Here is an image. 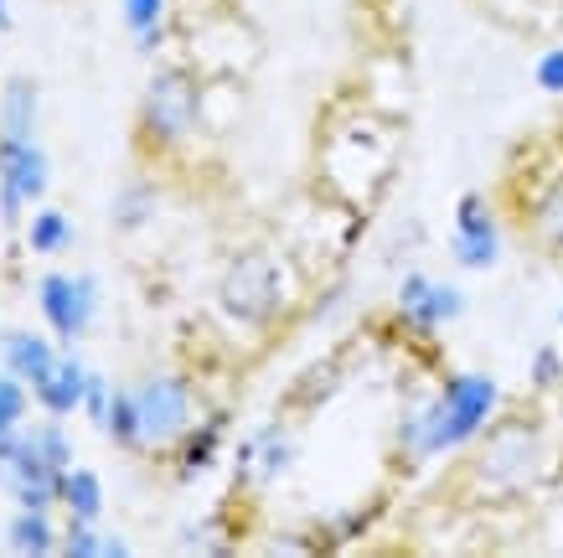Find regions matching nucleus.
<instances>
[{"label":"nucleus","mask_w":563,"mask_h":558,"mask_svg":"<svg viewBox=\"0 0 563 558\" xmlns=\"http://www.w3.org/2000/svg\"><path fill=\"white\" fill-rule=\"evenodd\" d=\"M32 440H36V450H42V456L57 466V471H73V445H68V435H63L57 424H42Z\"/></svg>","instance_id":"nucleus-23"},{"label":"nucleus","mask_w":563,"mask_h":558,"mask_svg":"<svg viewBox=\"0 0 563 558\" xmlns=\"http://www.w3.org/2000/svg\"><path fill=\"white\" fill-rule=\"evenodd\" d=\"M109 398H114V389H109V383H103V378H93V372H88V389H84V404H88V419L99 424H109Z\"/></svg>","instance_id":"nucleus-27"},{"label":"nucleus","mask_w":563,"mask_h":558,"mask_svg":"<svg viewBox=\"0 0 563 558\" xmlns=\"http://www.w3.org/2000/svg\"><path fill=\"white\" fill-rule=\"evenodd\" d=\"M440 404H444V435H450V450L471 445L496 419L501 408V389H496L492 372H450L440 383Z\"/></svg>","instance_id":"nucleus-3"},{"label":"nucleus","mask_w":563,"mask_h":558,"mask_svg":"<svg viewBox=\"0 0 563 558\" xmlns=\"http://www.w3.org/2000/svg\"><path fill=\"white\" fill-rule=\"evenodd\" d=\"M135 393H140V419H145V445H181V435L197 424V398H191L187 378L155 372Z\"/></svg>","instance_id":"nucleus-4"},{"label":"nucleus","mask_w":563,"mask_h":558,"mask_svg":"<svg viewBox=\"0 0 563 558\" xmlns=\"http://www.w3.org/2000/svg\"><path fill=\"white\" fill-rule=\"evenodd\" d=\"M538 460H543L538 429H532V424H501L492 435V445L481 450V475L496 481L501 491H517L538 475Z\"/></svg>","instance_id":"nucleus-8"},{"label":"nucleus","mask_w":563,"mask_h":558,"mask_svg":"<svg viewBox=\"0 0 563 558\" xmlns=\"http://www.w3.org/2000/svg\"><path fill=\"white\" fill-rule=\"evenodd\" d=\"M124 450H145V419H140V393L135 389H114L109 398V424H103Z\"/></svg>","instance_id":"nucleus-17"},{"label":"nucleus","mask_w":563,"mask_h":558,"mask_svg":"<svg viewBox=\"0 0 563 558\" xmlns=\"http://www.w3.org/2000/svg\"><path fill=\"white\" fill-rule=\"evenodd\" d=\"M161 11H166V0H124V26L151 32V26H161Z\"/></svg>","instance_id":"nucleus-25"},{"label":"nucleus","mask_w":563,"mask_h":558,"mask_svg":"<svg viewBox=\"0 0 563 558\" xmlns=\"http://www.w3.org/2000/svg\"><path fill=\"white\" fill-rule=\"evenodd\" d=\"M161 42H166V32H161V26H151V32H140V52H155Z\"/></svg>","instance_id":"nucleus-29"},{"label":"nucleus","mask_w":563,"mask_h":558,"mask_svg":"<svg viewBox=\"0 0 563 558\" xmlns=\"http://www.w3.org/2000/svg\"><path fill=\"white\" fill-rule=\"evenodd\" d=\"M21 419H26V378L5 368L0 372V435L21 429Z\"/></svg>","instance_id":"nucleus-21"},{"label":"nucleus","mask_w":563,"mask_h":558,"mask_svg":"<svg viewBox=\"0 0 563 558\" xmlns=\"http://www.w3.org/2000/svg\"><path fill=\"white\" fill-rule=\"evenodd\" d=\"M0 352H5V368L26 378V383H42L52 368H57V352H52L47 337H36V331H11V337H0Z\"/></svg>","instance_id":"nucleus-14"},{"label":"nucleus","mask_w":563,"mask_h":558,"mask_svg":"<svg viewBox=\"0 0 563 558\" xmlns=\"http://www.w3.org/2000/svg\"><path fill=\"white\" fill-rule=\"evenodd\" d=\"M57 554H68V558H93V554H103V538L93 533V523H88V517H73L68 538H63V548H57Z\"/></svg>","instance_id":"nucleus-22"},{"label":"nucleus","mask_w":563,"mask_h":558,"mask_svg":"<svg viewBox=\"0 0 563 558\" xmlns=\"http://www.w3.org/2000/svg\"><path fill=\"white\" fill-rule=\"evenodd\" d=\"M84 389H88V368L78 357H57V368L36 383V404L47 408L52 419H63L73 408H84Z\"/></svg>","instance_id":"nucleus-12"},{"label":"nucleus","mask_w":563,"mask_h":558,"mask_svg":"<svg viewBox=\"0 0 563 558\" xmlns=\"http://www.w3.org/2000/svg\"><path fill=\"white\" fill-rule=\"evenodd\" d=\"M290 466H295V440L279 419L264 424V429H254V435L239 445V471L243 475L254 471L258 481H274V475H285Z\"/></svg>","instance_id":"nucleus-10"},{"label":"nucleus","mask_w":563,"mask_h":558,"mask_svg":"<svg viewBox=\"0 0 563 558\" xmlns=\"http://www.w3.org/2000/svg\"><path fill=\"white\" fill-rule=\"evenodd\" d=\"M5 543L16 548V554H36V558H47L63 548V538H57V527H52L47 512H36V507H21L16 512V523L5 527Z\"/></svg>","instance_id":"nucleus-16"},{"label":"nucleus","mask_w":563,"mask_h":558,"mask_svg":"<svg viewBox=\"0 0 563 558\" xmlns=\"http://www.w3.org/2000/svg\"><path fill=\"white\" fill-rule=\"evenodd\" d=\"M450 259L461 270H496L501 264V222L481 192H465L455 203V238H450Z\"/></svg>","instance_id":"nucleus-7"},{"label":"nucleus","mask_w":563,"mask_h":558,"mask_svg":"<svg viewBox=\"0 0 563 558\" xmlns=\"http://www.w3.org/2000/svg\"><path fill=\"white\" fill-rule=\"evenodd\" d=\"M563 383V352L559 347H538L532 352V389H553Z\"/></svg>","instance_id":"nucleus-24"},{"label":"nucleus","mask_w":563,"mask_h":558,"mask_svg":"<svg viewBox=\"0 0 563 558\" xmlns=\"http://www.w3.org/2000/svg\"><path fill=\"white\" fill-rule=\"evenodd\" d=\"M522 218H528V233L538 238V249L563 259V171L543 176V186L522 207Z\"/></svg>","instance_id":"nucleus-11"},{"label":"nucleus","mask_w":563,"mask_h":558,"mask_svg":"<svg viewBox=\"0 0 563 558\" xmlns=\"http://www.w3.org/2000/svg\"><path fill=\"white\" fill-rule=\"evenodd\" d=\"M559 321H563V310H559Z\"/></svg>","instance_id":"nucleus-31"},{"label":"nucleus","mask_w":563,"mask_h":558,"mask_svg":"<svg viewBox=\"0 0 563 558\" xmlns=\"http://www.w3.org/2000/svg\"><path fill=\"white\" fill-rule=\"evenodd\" d=\"M222 435H228V408H218V414H207L202 424H191L187 435H181V456H176V471L187 475H202L212 471V460H218L222 450Z\"/></svg>","instance_id":"nucleus-13"},{"label":"nucleus","mask_w":563,"mask_h":558,"mask_svg":"<svg viewBox=\"0 0 563 558\" xmlns=\"http://www.w3.org/2000/svg\"><path fill=\"white\" fill-rule=\"evenodd\" d=\"M373 523V507L367 512H346V517H336V523H331V533H336V538H357L362 527Z\"/></svg>","instance_id":"nucleus-28"},{"label":"nucleus","mask_w":563,"mask_h":558,"mask_svg":"<svg viewBox=\"0 0 563 558\" xmlns=\"http://www.w3.org/2000/svg\"><path fill=\"white\" fill-rule=\"evenodd\" d=\"M63 507H68L73 517H88V523H93V517L103 512L99 475H93V471H78V466H73V471L63 475Z\"/></svg>","instance_id":"nucleus-18"},{"label":"nucleus","mask_w":563,"mask_h":558,"mask_svg":"<svg viewBox=\"0 0 563 558\" xmlns=\"http://www.w3.org/2000/svg\"><path fill=\"white\" fill-rule=\"evenodd\" d=\"M465 316V295L444 280H429V274H404L398 285V326L409 337H434L440 326L461 321Z\"/></svg>","instance_id":"nucleus-6"},{"label":"nucleus","mask_w":563,"mask_h":558,"mask_svg":"<svg viewBox=\"0 0 563 558\" xmlns=\"http://www.w3.org/2000/svg\"><path fill=\"white\" fill-rule=\"evenodd\" d=\"M202 119V88L187 68H161L140 103V135L151 151H176Z\"/></svg>","instance_id":"nucleus-1"},{"label":"nucleus","mask_w":563,"mask_h":558,"mask_svg":"<svg viewBox=\"0 0 563 558\" xmlns=\"http://www.w3.org/2000/svg\"><path fill=\"white\" fill-rule=\"evenodd\" d=\"M36 300H42V316H47V326L57 331L63 341H78L88 331V321H93V305H99V289H93V280H73V274H47L42 280V289H36Z\"/></svg>","instance_id":"nucleus-9"},{"label":"nucleus","mask_w":563,"mask_h":558,"mask_svg":"<svg viewBox=\"0 0 563 558\" xmlns=\"http://www.w3.org/2000/svg\"><path fill=\"white\" fill-rule=\"evenodd\" d=\"M532 78H538V88H543V94H563V47H548L543 57H538Z\"/></svg>","instance_id":"nucleus-26"},{"label":"nucleus","mask_w":563,"mask_h":558,"mask_svg":"<svg viewBox=\"0 0 563 558\" xmlns=\"http://www.w3.org/2000/svg\"><path fill=\"white\" fill-rule=\"evenodd\" d=\"M47 151H36L32 140H0V222L5 228L21 222V203L47 197Z\"/></svg>","instance_id":"nucleus-5"},{"label":"nucleus","mask_w":563,"mask_h":558,"mask_svg":"<svg viewBox=\"0 0 563 558\" xmlns=\"http://www.w3.org/2000/svg\"><path fill=\"white\" fill-rule=\"evenodd\" d=\"M26 243H32L36 254H63L73 243V222L57 212V207H42L32 222H26Z\"/></svg>","instance_id":"nucleus-19"},{"label":"nucleus","mask_w":563,"mask_h":558,"mask_svg":"<svg viewBox=\"0 0 563 558\" xmlns=\"http://www.w3.org/2000/svg\"><path fill=\"white\" fill-rule=\"evenodd\" d=\"M5 21H11V17H5V0H0V26H5Z\"/></svg>","instance_id":"nucleus-30"},{"label":"nucleus","mask_w":563,"mask_h":558,"mask_svg":"<svg viewBox=\"0 0 563 558\" xmlns=\"http://www.w3.org/2000/svg\"><path fill=\"white\" fill-rule=\"evenodd\" d=\"M151 212H155V186L151 182L124 186L120 197H114V228H140Z\"/></svg>","instance_id":"nucleus-20"},{"label":"nucleus","mask_w":563,"mask_h":558,"mask_svg":"<svg viewBox=\"0 0 563 558\" xmlns=\"http://www.w3.org/2000/svg\"><path fill=\"white\" fill-rule=\"evenodd\" d=\"M218 305L239 326H269L285 310V285L264 249H243L218 280Z\"/></svg>","instance_id":"nucleus-2"},{"label":"nucleus","mask_w":563,"mask_h":558,"mask_svg":"<svg viewBox=\"0 0 563 558\" xmlns=\"http://www.w3.org/2000/svg\"><path fill=\"white\" fill-rule=\"evenodd\" d=\"M36 130V84L32 78H5L0 88V140H32Z\"/></svg>","instance_id":"nucleus-15"}]
</instances>
